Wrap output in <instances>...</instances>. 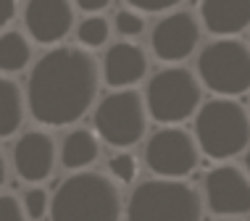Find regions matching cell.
<instances>
[{
  "label": "cell",
  "mask_w": 250,
  "mask_h": 221,
  "mask_svg": "<svg viewBox=\"0 0 250 221\" xmlns=\"http://www.w3.org/2000/svg\"><path fill=\"white\" fill-rule=\"evenodd\" d=\"M103 69L82 45H56L37 58L26 79V111L40 126H71L98 105Z\"/></svg>",
  "instance_id": "1"
},
{
  "label": "cell",
  "mask_w": 250,
  "mask_h": 221,
  "mask_svg": "<svg viewBox=\"0 0 250 221\" xmlns=\"http://www.w3.org/2000/svg\"><path fill=\"white\" fill-rule=\"evenodd\" d=\"M119 184L100 171H77L50 198V221H121Z\"/></svg>",
  "instance_id": "2"
},
{
  "label": "cell",
  "mask_w": 250,
  "mask_h": 221,
  "mask_svg": "<svg viewBox=\"0 0 250 221\" xmlns=\"http://www.w3.org/2000/svg\"><path fill=\"white\" fill-rule=\"evenodd\" d=\"M195 140L200 153L229 161L250 147V111L234 98H213L195 113Z\"/></svg>",
  "instance_id": "3"
},
{
  "label": "cell",
  "mask_w": 250,
  "mask_h": 221,
  "mask_svg": "<svg viewBox=\"0 0 250 221\" xmlns=\"http://www.w3.org/2000/svg\"><path fill=\"white\" fill-rule=\"evenodd\" d=\"M206 200L185 179H145L126 203V221H203Z\"/></svg>",
  "instance_id": "4"
},
{
  "label": "cell",
  "mask_w": 250,
  "mask_h": 221,
  "mask_svg": "<svg viewBox=\"0 0 250 221\" xmlns=\"http://www.w3.org/2000/svg\"><path fill=\"white\" fill-rule=\"evenodd\" d=\"M145 105L153 121L179 126L203 105V84L198 74L185 66H164L145 87Z\"/></svg>",
  "instance_id": "5"
},
{
  "label": "cell",
  "mask_w": 250,
  "mask_h": 221,
  "mask_svg": "<svg viewBox=\"0 0 250 221\" xmlns=\"http://www.w3.org/2000/svg\"><path fill=\"white\" fill-rule=\"evenodd\" d=\"M200 84L216 98H240L250 92V45L237 37H216L198 56Z\"/></svg>",
  "instance_id": "6"
},
{
  "label": "cell",
  "mask_w": 250,
  "mask_h": 221,
  "mask_svg": "<svg viewBox=\"0 0 250 221\" xmlns=\"http://www.w3.org/2000/svg\"><path fill=\"white\" fill-rule=\"evenodd\" d=\"M147 105L145 95L134 87L126 90H113L95 105V132L105 145L126 150V147L137 145L147 132Z\"/></svg>",
  "instance_id": "7"
},
{
  "label": "cell",
  "mask_w": 250,
  "mask_h": 221,
  "mask_svg": "<svg viewBox=\"0 0 250 221\" xmlns=\"http://www.w3.org/2000/svg\"><path fill=\"white\" fill-rule=\"evenodd\" d=\"M145 163L164 179H185L200 163L198 140L182 126H161L145 145Z\"/></svg>",
  "instance_id": "8"
},
{
  "label": "cell",
  "mask_w": 250,
  "mask_h": 221,
  "mask_svg": "<svg viewBox=\"0 0 250 221\" xmlns=\"http://www.w3.org/2000/svg\"><path fill=\"white\" fill-rule=\"evenodd\" d=\"M203 24L190 11H168L150 29V50L161 63L179 66L200 48Z\"/></svg>",
  "instance_id": "9"
},
{
  "label": "cell",
  "mask_w": 250,
  "mask_h": 221,
  "mask_svg": "<svg viewBox=\"0 0 250 221\" xmlns=\"http://www.w3.org/2000/svg\"><path fill=\"white\" fill-rule=\"evenodd\" d=\"M24 29L32 42L56 48L77 29L74 0H26Z\"/></svg>",
  "instance_id": "10"
},
{
  "label": "cell",
  "mask_w": 250,
  "mask_h": 221,
  "mask_svg": "<svg viewBox=\"0 0 250 221\" xmlns=\"http://www.w3.org/2000/svg\"><path fill=\"white\" fill-rule=\"evenodd\" d=\"M203 200L216 216H227V219L245 216V213H250V174L229 163L216 166L206 177Z\"/></svg>",
  "instance_id": "11"
},
{
  "label": "cell",
  "mask_w": 250,
  "mask_h": 221,
  "mask_svg": "<svg viewBox=\"0 0 250 221\" xmlns=\"http://www.w3.org/2000/svg\"><path fill=\"white\" fill-rule=\"evenodd\" d=\"M58 163L56 137L45 129H29L13 145V169L29 184H42L53 177Z\"/></svg>",
  "instance_id": "12"
},
{
  "label": "cell",
  "mask_w": 250,
  "mask_h": 221,
  "mask_svg": "<svg viewBox=\"0 0 250 221\" xmlns=\"http://www.w3.org/2000/svg\"><path fill=\"white\" fill-rule=\"evenodd\" d=\"M103 82L113 90H126L134 87L145 79L150 61L143 45L132 42V40H119V42L108 45L105 56H103Z\"/></svg>",
  "instance_id": "13"
},
{
  "label": "cell",
  "mask_w": 250,
  "mask_h": 221,
  "mask_svg": "<svg viewBox=\"0 0 250 221\" xmlns=\"http://www.w3.org/2000/svg\"><path fill=\"white\" fill-rule=\"evenodd\" d=\"M200 24L213 37H237L250 29V0H203Z\"/></svg>",
  "instance_id": "14"
},
{
  "label": "cell",
  "mask_w": 250,
  "mask_h": 221,
  "mask_svg": "<svg viewBox=\"0 0 250 221\" xmlns=\"http://www.w3.org/2000/svg\"><path fill=\"white\" fill-rule=\"evenodd\" d=\"M100 142H103V140L98 137L95 129L77 126V129H71L69 135L63 137L58 158L69 171H87L100 158Z\"/></svg>",
  "instance_id": "15"
},
{
  "label": "cell",
  "mask_w": 250,
  "mask_h": 221,
  "mask_svg": "<svg viewBox=\"0 0 250 221\" xmlns=\"http://www.w3.org/2000/svg\"><path fill=\"white\" fill-rule=\"evenodd\" d=\"M26 95L11 77H0V140L13 137L26 119Z\"/></svg>",
  "instance_id": "16"
},
{
  "label": "cell",
  "mask_w": 250,
  "mask_h": 221,
  "mask_svg": "<svg viewBox=\"0 0 250 221\" xmlns=\"http://www.w3.org/2000/svg\"><path fill=\"white\" fill-rule=\"evenodd\" d=\"M35 50H32V40L29 35L19 29H5L0 32V74L11 77L32 66Z\"/></svg>",
  "instance_id": "17"
},
{
  "label": "cell",
  "mask_w": 250,
  "mask_h": 221,
  "mask_svg": "<svg viewBox=\"0 0 250 221\" xmlns=\"http://www.w3.org/2000/svg\"><path fill=\"white\" fill-rule=\"evenodd\" d=\"M77 40L79 45L87 50H98L108 45V40H111V32H113V24L108 21L103 13H87L82 21H77Z\"/></svg>",
  "instance_id": "18"
},
{
  "label": "cell",
  "mask_w": 250,
  "mask_h": 221,
  "mask_svg": "<svg viewBox=\"0 0 250 221\" xmlns=\"http://www.w3.org/2000/svg\"><path fill=\"white\" fill-rule=\"evenodd\" d=\"M113 32L121 37V40H137L140 35L145 32V13H140L137 8H119L113 13Z\"/></svg>",
  "instance_id": "19"
},
{
  "label": "cell",
  "mask_w": 250,
  "mask_h": 221,
  "mask_svg": "<svg viewBox=\"0 0 250 221\" xmlns=\"http://www.w3.org/2000/svg\"><path fill=\"white\" fill-rule=\"evenodd\" d=\"M108 174L116 184H132L140 174V161L132 156V153H113L108 158Z\"/></svg>",
  "instance_id": "20"
},
{
  "label": "cell",
  "mask_w": 250,
  "mask_h": 221,
  "mask_svg": "<svg viewBox=\"0 0 250 221\" xmlns=\"http://www.w3.org/2000/svg\"><path fill=\"white\" fill-rule=\"evenodd\" d=\"M21 205H24V211H26V219H32V221H40V219L50 216V195L40 184L29 187V190L24 192Z\"/></svg>",
  "instance_id": "21"
},
{
  "label": "cell",
  "mask_w": 250,
  "mask_h": 221,
  "mask_svg": "<svg viewBox=\"0 0 250 221\" xmlns=\"http://www.w3.org/2000/svg\"><path fill=\"white\" fill-rule=\"evenodd\" d=\"M129 8H137L140 13H168L185 0H124Z\"/></svg>",
  "instance_id": "22"
},
{
  "label": "cell",
  "mask_w": 250,
  "mask_h": 221,
  "mask_svg": "<svg viewBox=\"0 0 250 221\" xmlns=\"http://www.w3.org/2000/svg\"><path fill=\"white\" fill-rule=\"evenodd\" d=\"M0 221H26V211L16 195H0Z\"/></svg>",
  "instance_id": "23"
},
{
  "label": "cell",
  "mask_w": 250,
  "mask_h": 221,
  "mask_svg": "<svg viewBox=\"0 0 250 221\" xmlns=\"http://www.w3.org/2000/svg\"><path fill=\"white\" fill-rule=\"evenodd\" d=\"M19 13V0H0V32H5L13 24Z\"/></svg>",
  "instance_id": "24"
},
{
  "label": "cell",
  "mask_w": 250,
  "mask_h": 221,
  "mask_svg": "<svg viewBox=\"0 0 250 221\" xmlns=\"http://www.w3.org/2000/svg\"><path fill=\"white\" fill-rule=\"evenodd\" d=\"M113 0H74L77 11H84V13H103Z\"/></svg>",
  "instance_id": "25"
},
{
  "label": "cell",
  "mask_w": 250,
  "mask_h": 221,
  "mask_svg": "<svg viewBox=\"0 0 250 221\" xmlns=\"http://www.w3.org/2000/svg\"><path fill=\"white\" fill-rule=\"evenodd\" d=\"M5 174H8V163H5V156H3V150H0V187L5 184Z\"/></svg>",
  "instance_id": "26"
},
{
  "label": "cell",
  "mask_w": 250,
  "mask_h": 221,
  "mask_svg": "<svg viewBox=\"0 0 250 221\" xmlns=\"http://www.w3.org/2000/svg\"><path fill=\"white\" fill-rule=\"evenodd\" d=\"M245 169L250 171V147H248V150H245Z\"/></svg>",
  "instance_id": "27"
},
{
  "label": "cell",
  "mask_w": 250,
  "mask_h": 221,
  "mask_svg": "<svg viewBox=\"0 0 250 221\" xmlns=\"http://www.w3.org/2000/svg\"><path fill=\"white\" fill-rule=\"evenodd\" d=\"M221 221H240V219H221Z\"/></svg>",
  "instance_id": "28"
}]
</instances>
